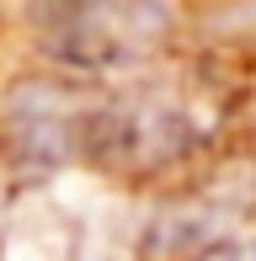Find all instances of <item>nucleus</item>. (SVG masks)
<instances>
[{
  "mask_svg": "<svg viewBox=\"0 0 256 261\" xmlns=\"http://www.w3.org/2000/svg\"><path fill=\"white\" fill-rule=\"evenodd\" d=\"M203 261H256V245H219V251H208Z\"/></svg>",
  "mask_w": 256,
  "mask_h": 261,
  "instance_id": "nucleus-2",
  "label": "nucleus"
},
{
  "mask_svg": "<svg viewBox=\"0 0 256 261\" xmlns=\"http://www.w3.org/2000/svg\"><path fill=\"white\" fill-rule=\"evenodd\" d=\"M38 16L48 27V48L86 64L139 43V0H38Z\"/></svg>",
  "mask_w": 256,
  "mask_h": 261,
  "instance_id": "nucleus-1",
  "label": "nucleus"
}]
</instances>
